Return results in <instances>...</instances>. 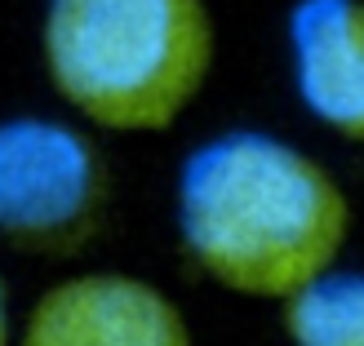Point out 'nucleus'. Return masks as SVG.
<instances>
[{
    "mask_svg": "<svg viewBox=\"0 0 364 346\" xmlns=\"http://www.w3.org/2000/svg\"><path fill=\"white\" fill-rule=\"evenodd\" d=\"M351 195L311 151L231 129L182 160L178 235L213 284L289 302L329 276L351 240Z\"/></svg>",
    "mask_w": 364,
    "mask_h": 346,
    "instance_id": "obj_1",
    "label": "nucleus"
},
{
    "mask_svg": "<svg viewBox=\"0 0 364 346\" xmlns=\"http://www.w3.org/2000/svg\"><path fill=\"white\" fill-rule=\"evenodd\" d=\"M18 346H191V329L156 284L94 271L49 288Z\"/></svg>",
    "mask_w": 364,
    "mask_h": 346,
    "instance_id": "obj_4",
    "label": "nucleus"
},
{
    "mask_svg": "<svg viewBox=\"0 0 364 346\" xmlns=\"http://www.w3.org/2000/svg\"><path fill=\"white\" fill-rule=\"evenodd\" d=\"M284 27L306 116L364 147V0H294Z\"/></svg>",
    "mask_w": 364,
    "mask_h": 346,
    "instance_id": "obj_5",
    "label": "nucleus"
},
{
    "mask_svg": "<svg viewBox=\"0 0 364 346\" xmlns=\"http://www.w3.org/2000/svg\"><path fill=\"white\" fill-rule=\"evenodd\" d=\"M49 80L112 134H160L200 98L213 67L205 0H49Z\"/></svg>",
    "mask_w": 364,
    "mask_h": 346,
    "instance_id": "obj_2",
    "label": "nucleus"
},
{
    "mask_svg": "<svg viewBox=\"0 0 364 346\" xmlns=\"http://www.w3.org/2000/svg\"><path fill=\"white\" fill-rule=\"evenodd\" d=\"M0 346H9V306H5V284H0Z\"/></svg>",
    "mask_w": 364,
    "mask_h": 346,
    "instance_id": "obj_7",
    "label": "nucleus"
},
{
    "mask_svg": "<svg viewBox=\"0 0 364 346\" xmlns=\"http://www.w3.org/2000/svg\"><path fill=\"white\" fill-rule=\"evenodd\" d=\"M294 346H364V271H329L284 302Z\"/></svg>",
    "mask_w": 364,
    "mask_h": 346,
    "instance_id": "obj_6",
    "label": "nucleus"
},
{
    "mask_svg": "<svg viewBox=\"0 0 364 346\" xmlns=\"http://www.w3.org/2000/svg\"><path fill=\"white\" fill-rule=\"evenodd\" d=\"M107 169L94 142L58 120L0 124V235L27 253H76L107 209Z\"/></svg>",
    "mask_w": 364,
    "mask_h": 346,
    "instance_id": "obj_3",
    "label": "nucleus"
}]
</instances>
